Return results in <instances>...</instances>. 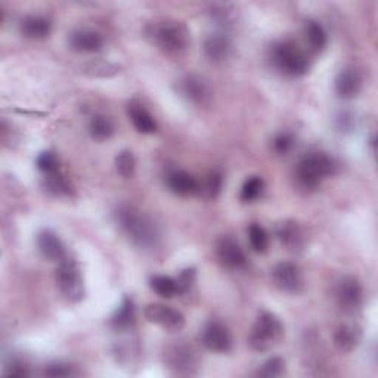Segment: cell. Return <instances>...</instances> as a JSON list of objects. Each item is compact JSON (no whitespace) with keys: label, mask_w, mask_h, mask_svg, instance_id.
Returning a JSON list of instances; mask_svg holds the SVG:
<instances>
[{"label":"cell","mask_w":378,"mask_h":378,"mask_svg":"<svg viewBox=\"0 0 378 378\" xmlns=\"http://www.w3.org/2000/svg\"><path fill=\"white\" fill-rule=\"evenodd\" d=\"M115 219L127 238L141 248H153L160 241V229L156 222L133 206H120Z\"/></svg>","instance_id":"obj_1"},{"label":"cell","mask_w":378,"mask_h":378,"mask_svg":"<svg viewBox=\"0 0 378 378\" xmlns=\"http://www.w3.org/2000/svg\"><path fill=\"white\" fill-rule=\"evenodd\" d=\"M148 34L163 52L169 55H179L185 52L191 43L189 30L187 25L172 20L154 23L149 27Z\"/></svg>","instance_id":"obj_2"},{"label":"cell","mask_w":378,"mask_h":378,"mask_svg":"<svg viewBox=\"0 0 378 378\" xmlns=\"http://www.w3.org/2000/svg\"><path fill=\"white\" fill-rule=\"evenodd\" d=\"M336 172V163L325 153H309L301 157L296 168V179L300 187L312 189Z\"/></svg>","instance_id":"obj_3"},{"label":"cell","mask_w":378,"mask_h":378,"mask_svg":"<svg viewBox=\"0 0 378 378\" xmlns=\"http://www.w3.org/2000/svg\"><path fill=\"white\" fill-rule=\"evenodd\" d=\"M270 59L282 74L290 77H300L309 70V59L294 42L285 40L274 44L270 49Z\"/></svg>","instance_id":"obj_4"},{"label":"cell","mask_w":378,"mask_h":378,"mask_svg":"<svg viewBox=\"0 0 378 378\" xmlns=\"http://www.w3.org/2000/svg\"><path fill=\"white\" fill-rule=\"evenodd\" d=\"M284 334V327L278 317L270 312H262L253 325L250 334V346L253 351L265 352L277 344Z\"/></svg>","instance_id":"obj_5"},{"label":"cell","mask_w":378,"mask_h":378,"mask_svg":"<svg viewBox=\"0 0 378 378\" xmlns=\"http://www.w3.org/2000/svg\"><path fill=\"white\" fill-rule=\"evenodd\" d=\"M56 282L59 290L71 303H77L84 297V284L79 265L73 259H63L56 270Z\"/></svg>","instance_id":"obj_6"},{"label":"cell","mask_w":378,"mask_h":378,"mask_svg":"<svg viewBox=\"0 0 378 378\" xmlns=\"http://www.w3.org/2000/svg\"><path fill=\"white\" fill-rule=\"evenodd\" d=\"M201 343L207 351L226 353L232 349L234 339L229 328L219 321H210L201 332Z\"/></svg>","instance_id":"obj_7"},{"label":"cell","mask_w":378,"mask_h":378,"mask_svg":"<svg viewBox=\"0 0 378 378\" xmlns=\"http://www.w3.org/2000/svg\"><path fill=\"white\" fill-rule=\"evenodd\" d=\"M336 301L344 312H355L362 303V285L353 277H344L336 285Z\"/></svg>","instance_id":"obj_8"},{"label":"cell","mask_w":378,"mask_h":378,"mask_svg":"<svg viewBox=\"0 0 378 378\" xmlns=\"http://www.w3.org/2000/svg\"><path fill=\"white\" fill-rule=\"evenodd\" d=\"M145 317L149 322L157 324L169 331H179L185 325V316L182 313L170 306L160 303L148 305L145 308Z\"/></svg>","instance_id":"obj_9"},{"label":"cell","mask_w":378,"mask_h":378,"mask_svg":"<svg viewBox=\"0 0 378 378\" xmlns=\"http://www.w3.org/2000/svg\"><path fill=\"white\" fill-rule=\"evenodd\" d=\"M272 278H274L278 289L284 293L294 294L303 289V275H301V270L296 263H278L274 267V272H272Z\"/></svg>","instance_id":"obj_10"},{"label":"cell","mask_w":378,"mask_h":378,"mask_svg":"<svg viewBox=\"0 0 378 378\" xmlns=\"http://www.w3.org/2000/svg\"><path fill=\"white\" fill-rule=\"evenodd\" d=\"M216 254L220 263L229 269H239L247 263L244 250L241 248L238 241L231 237H222L216 244Z\"/></svg>","instance_id":"obj_11"},{"label":"cell","mask_w":378,"mask_h":378,"mask_svg":"<svg viewBox=\"0 0 378 378\" xmlns=\"http://www.w3.org/2000/svg\"><path fill=\"white\" fill-rule=\"evenodd\" d=\"M169 368H172L176 374H191L194 368H196V356L191 347L185 344H177L170 347L165 355Z\"/></svg>","instance_id":"obj_12"},{"label":"cell","mask_w":378,"mask_h":378,"mask_svg":"<svg viewBox=\"0 0 378 378\" xmlns=\"http://www.w3.org/2000/svg\"><path fill=\"white\" fill-rule=\"evenodd\" d=\"M37 248L44 259L48 260L61 262L65 256V247L61 238L51 229H43L39 232Z\"/></svg>","instance_id":"obj_13"},{"label":"cell","mask_w":378,"mask_h":378,"mask_svg":"<svg viewBox=\"0 0 378 378\" xmlns=\"http://www.w3.org/2000/svg\"><path fill=\"white\" fill-rule=\"evenodd\" d=\"M232 49L231 39L225 33L210 34L204 42V55L211 63H223Z\"/></svg>","instance_id":"obj_14"},{"label":"cell","mask_w":378,"mask_h":378,"mask_svg":"<svg viewBox=\"0 0 378 378\" xmlns=\"http://www.w3.org/2000/svg\"><path fill=\"white\" fill-rule=\"evenodd\" d=\"M179 90L182 96L196 105H204L210 99V89L207 83L196 77V75H187V77L180 80Z\"/></svg>","instance_id":"obj_15"},{"label":"cell","mask_w":378,"mask_h":378,"mask_svg":"<svg viewBox=\"0 0 378 378\" xmlns=\"http://www.w3.org/2000/svg\"><path fill=\"white\" fill-rule=\"evenodd\" d=\"M336 92L343 99L355 98L362 87V77L359 71L355 68H344L341 70L334 82Z\"/></svg>","instance_id":"obj_16"},{"label":"cell","mask_w":378,"mask_h":378,"mask_svg":"<svg viewBox=\"0 0 378 378\" xmlns=\"http://www.w3.org/2000/svg\"><path fill=\"white\" fill-rule=\"evenodd\" d=\"M70 46L83 53H94L102 49L103 39L94 30H77L70 36Z\"/></svg>","instance_id":"obj_17"},{"label":"cell","mask_w":378,"mask_h":378,"mask_svg":"<svg viewBox=\"0 0 378 378\" xmlns=\"http://www.w3.org/2000/svg\"><path fill=\"white\" fill-rule=\"evenodd\" d=\"M168 187L170 188L172 192L182 196L194 195L200 191V185L196 182V179L192 175L182 170L172 172L168 176Z\"/></svg>","instance_id":"obj_18"},{"label":"cell","mask_w":378,"mask_h":378,"mask_svg":"<svg viewBox=\"0 0 378 378\" xmlns=\"http://www.w3.org/2000/svg\"><path fill=\"white\" fill-rule=\"evenodd\" d=\"M51 32H52L51 21L44 17H37V15L27 17L21 24V33L27 39L33 40L46 39L51 34Z\"/></svg>","instance_id":"obj_19"},{"label":"cell","mask_w":378,"mask_h":378,"mask_svg":"<svg viewBox=\"0 0 378 378\" xmlns=\"http://www.w3.org/2000/svg\"><path fill=\"white\" fill-rule=\"evenodd\" d=\"M129 117L134 129L142 134H151L157 130V122L154 117L139 103L129 105Z\"/></svg>","instance_id":"obj_20"},{"label":"cell","mask_w":378,"mask_h":378,"mask_svg":"<svg viewBox=\"0 0 378 378\" xmlns=\"http://www.w3.org/2000/svg\"><path fill=\"white\" fill-rule=\"evenodd\" d=\"M278 238L281 243L290 250H298L303 247V232L296 222H285L278 228Z\"/></svg>","instance_id":"obj_21"},{"label":"cell","mask_w":378,"mask_h":378,"mask_svg":"<svg viewBox=\"0 0 378 378\" xmlns=\"http://www.w3.org/2000/svg\"><path fill=\"white\" fill-rule=\"evenodd\" d=\"M360 341V331L355 325H341L334 334V343L341 352H352Z\"/></svg>","instance_id":"obj_22"},{"label":"cell","mask_w":378,"mask_h":378,"mask_svg":"<svg viewBox=\"0 0 378 378\" xmlns=\"http://www.w3.org/2000/svg\"><path fill=\"white\" fill-rule=\"evenodd\" d=\"M305 37L313 52H321L325 49L328 43V34L321 23L308 21L305 25Z\"/></svg>","instance_id":"obj_23"},{"label":"cell","mask_w":378,"mask_h":378,"mask_svg":"<svg viewBox=\"0 0 378 378\" xmlns=\"http://www.w3.org/2000/svg\"><path fill=\"white\" fill-rule=\"evenodd\" d=\"M149 286H151V290L164 298H172L173 296L179 294L177 281L165 275H156L151 278Z\"/></svg>","instance_id":"obj_24"},{"label":"cell","mask_w":378,"mask_h":378,"mask_svg":"<svg viewBox=\"0 0 378 378\" xmlns=\"http://www.w3.org/2000/svg\"><path fill=\"white\" fill-rule=\"evenodd\" d=\"M134 320V308L132 300L129 297H125L122 305L118 306V309L115 310V313L111 317V324L115 328H127L132 325Z\"/></svg>","instance_id":"obj_25"},{"label":"cell","mask_w":378,"mask_h":378,"mask_svg":"<svg viewBox=\"0 0 378 378\" xmlns=\"http://www.w3.org/2000/svg\"><path fill=\"white\" fill-rule=\"evenodd\" d=\"M265 182L260 176H251L248 177L243 188H241V200L244 203H253L263 194Z\"/></svg>","instance_id":"obj_26"},{"label":"cell","mask_w":378,"mask_h":378,"mask_svg":"<svg viewBox=\"0 0 378 378\" xmlns=\"http://www.w3.org/2000/svg\"><path fill=\"white\" fill-rule=\"evenodd\" d=\"M89 132H90V134L94 136L95 139L103 141V139H108L110 136L113 134L114 127H113V123L110 122L107 117L95 115L92 120H90Z\"/></svg>","instance_id":"obj_27"},{"label":"cell","mask_w":378,"mask_h":378,"mask_svg":"<svg viewBox=\"0 0 378 378\" xmlns=\"http://www.w3.org/2000/svg\"><path fill=\"white\" fill-rule=\"evenodd\" d=\"M248 239L256 253H265L267 248V234L259 223H251L248 228Z\"/></svg>","instance_id":"obj_28"},{"label":"cell","mask_w":378,"mask_h":378,"mask_svg":"<svg viewBox=\"0 0 378 378\" xmlns=\"http://www.w3.org/2000/svg\"><path fill=\"white\" fill-rule=\"evenodd\" d=\"M115 168H117V172L123 177H126V179L132 177L134 175V170H136V160H134L133 154L129 153V151H123V153H120L115 158Z\"/></svg>","instance_id":"obj_29"},{"label":"cell","mask_w":378,"mask_h":378,"mask_svg":"<svg viewBox=\"0 0 378 378\" xmlns=\"http://www.w3.org/2000/svg\"><path fill=\"white\" fill-rule=\"evenodd\" d=\"M222 188H223V176H222V173L218 172V170L210 172L207 179H206V184H204L206 195L208 196V199H216V196L220 194Z\"/></svg>","instance_id":"obj_30"},{"label":"cell","mask_w":378,"mask_h":378,"mask_svg":"<svg viewBox=\"0 0 378 378\" xmlns=\"http://www.w3.org/2000/svg\"><path fill=\"white\" fill-rule=\"evenodd\" d=\"M36 164H37V169L40 172H43L44 175H52V173H56L58 172V158L55 157L53 153H51V151H44V153H42L37 160H36Z\"/></svg>","instance_id":"obj_31"},{"label":"cell","mask_w":378,"mask_h":378,"mask_svg":"<svg viewBox=\"0 0 378 378\" xmlns=\"http://www.w3.org/2000/svg\"><path fill=\"white\" fill-rule=\"evenodd\" d=\"M284 367H285V364H284V360L281 358H278V356L270 358L262 365V368L259 370V372H257V375L266 377V378L278 377V375L282 374Z\"/></svg>","instance_id":"obj_32"},{"label":"cell","mask_w":378,"mask_h":378,"mask_svg":"<svg viewBox=\"0 0 378 378\" xmlns=\"http://www.w3.org/2000/svg\"><path fill=\"white\" fill-rule=\"evenodd\" d=\"M176 281H177V286H179V294L188 291L195 281V269H192V267L185 269Z\"/></svg>","instance_id":"obj_33"},{"label":"cell","mask_w":378,"mask_h":378,"mask_svg":"<svg viewBox=\"0 0 378 378\" xmlns=\"http://www.w3.org/2000/svg\"><path fill=\"white\" fill-rule=\"evenodd\" d=\"M291 146H293V138L290 134L282 133V134H278L274 139V149L278 154H286L291 149Z\"/></svg>","instance_id":"obj_34"},{"label":"cell","mask_w":378,"mask_h":378,"mask_svg":"<svg viewBox=\"0 0 378 378\" xmlns=\"http://www.w3.org/2000/svg\"><path fill=\"white\" fill-rule=\"evenodd\" d=\"M73 374V368L65 364H51L44 370V375L48 377H70Z\"/></svg>","instance_id":"obj_35"},{"label":"cell","mask_w":378,"mask_h":378,"mask_svg":"<svg viewBox=\"0 0 378 378\" xmlns=\"http://www.w3.org/2000/svg\"><path fill=\"white\" fill-rule=\"evenodd\" d=\"M8 368L9 370L6 371V375H27L28 374L25 365H23L21 362H12L11 367Z\"/></svg>","instance_id":"obj_36"}]
</instances>
